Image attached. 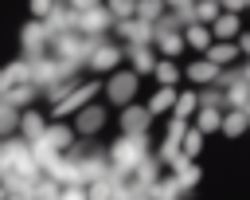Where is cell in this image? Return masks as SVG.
Instances as JSON below:
<instances>
[{
	"label": "cell",
	"mask_w": 250,
	"mask_h": 200,
	"mask_svg": "<svg viewBox=\"0 0 250 200\" xmlns=\"http://www.w3.org/2000/svg\"><path fill=\"white\" fill-rule=\"evenodd\" d=\"M242 129H246L242 114H230V118H227V133H242Z\"/></svg>",
	"instance_id": "6da1fadb"
},
{
	"label": "cell",
	"mask_w": 250,
	"mask_h": 200,
	"mask_svg": "<svg viewBox=\"0 0 250 200\" xmlns=\"http://www.w3.org/2000/svg\"><path fill=\"white\" fill-rule=\"evenodd\" d=\"M199 125H203V129H215V125H219V114H215V110L199 114Z\"/></svg>",
	"instance_id": "7a4b0ae2"
},
{
	"label": "cell",
	"mask_w": 250,
	"mask_h": 200,
	"mask_svg": "<svg viewBox=\"0 0 250 200\" xmlns=\"http://www.w3.org/2000/svg\"><path fill=\"white\" fill-rule=\"evenodd\" d=\"M188 39H191L195 47H203V43H207V31H203V27H191V31H188Z\"/></svg>",
	"instance_id": "3957f363"
},
{
	"label": "cell",
	"mask_w": 250,
	"mask_h": 200,
	"mask_svg": "<svg viewBox=\"0 0 250 200\" xmlns=\"http://www.w3.org/2000/svg\"><path fill=\"white\" fill-rule=\"evenodd\" d=\"M230 31H238V24L234 20H219V35H230Z\"/></svg>",
	"instance_id": "277c9868"
},
{
	"label": "cell",
	"mask_w": 250,
	"mask_h": 200,
	"mask_svg": "<svg viewBox=\"0 0 250 200\" xmlns=\"http://www.w3.org/2000/svg\"><path fill=\"white\" fill-rule=\"evenodd\" d=\"M211 59H215V63H227V59H230V47H215V55H211Z\"/></svg>",
	"instance_id": "5b68a950"
},
{
	"label": "cell",
	"mask_w": 250,
	"mask_h": 200,
	"mask_svg": "<svg viewBox=\"0 0 250 200\" xmlns=\"http://www.w3.org/2000/svg\"><path fill=\"white\" fill-rule=\"evenodd\" d=\"M160 78H164V82H176V67L164 63V67H160Z\"/></svg>",
	"instance_id": "8992f818"
},
{
	"label": "cell",
	"mask_w": 250,
	"mask_h": 200,
	"mask_svg": "<svg viewBox=\"0 0 250 200\" xmlns=\"http://www.w3.org/2000/svg\"><path fill=\"white\" fill-rule=\"evenodd\" d=\"M207 75H211V67H203V63H195V67H191V78H207Z\"/></svg>",
	"instance_id": "52a82bcc"
}]
</instances>
